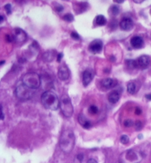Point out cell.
Masks as SVG:
<instances>
[{
    "label": "cell",
    "mask_w": 151,
    "mask_h": 163,
    "mask_svg": "<svg viewBox=\"0 0 151 163\" xmlns=\"http://www.w3.org/2000/svg\"><path fill=\"white\" fill-rule=\"evenodd\" d=\"M76 138L74 132L71 130H64L61 135L60 146L61 150L64 153H71L75 145Z\"/></svg>",
    "instance_id": "6da1fadb"
},
{
    "label": "cell",
    "mask_w": 151,
    "mask_h": 163,
    "mask_svg": "<svg viewBox=\"0 0 151 163\" xmlns=\"http://www.w3.org/2000/svg\"><path fill=\"white\" fill-rule=\"evenodd\" d=\"M43 105L46 109L56 110L60 106V101L58 96L54 92L50 90L45 91L41 96Z\"/></svg>",
    "instance_id": "7a4b0ae2"
},
{
    "label": "cell",
    "mask_w": 151,
    "mask_h": 163,
    "mask_svg": "<svg viewBox=\"0 0 151 163\" xmlns=\"http://www.w3.org/2000/svg\"><path fill=\"white\" fill-rule=\"evenodd\" d=\"M143 157V155L141 152L133 149H128L121 154L119 157V163H140Z\"/></svg>",
    "instance_id": "3957f363"
},
{
    "label": "cell",
    "mask_w": 151,
    "mask_h": 163,
    "mask_svg": "<svg viewBox=\"0 0 151 163\" xmlns=\"http://www.w3.org/2000/svg\"><path fill=\"white\" fill-rule=\"evenodd\" d=\"M23 84L28 87L36 90L41 85V79L39 75L35 72H29L25 74L22 78Z\"/></svg>",
    "instance_id": "277c9868"
},
{
    "label": "cell",
    "mask_w": 151,
    "mask_h": 163,
    "mask_svg": "<svg viewBox=\"0 0 151 163\" xmlns=\"http://www.w3.org/2000/svg\"><path fill=\"white\" fill-rule=\"evenodd\" d=\"M60 106L64 116L70 118L72 115L74 109L71 99L67 95L64 94L62 96L60 101Z\"/></svg>",
    "instance_id": "5b68a950"
},
{
    "label": "cell",
    "mask_w": 151,
    "mask_h": 163,
    "mask_svg": "<svg viewBox=\"0 0 151 163\" xmlns=\"http://www.w3.org/2000/svg\"><path fill=\"white\" fill-rule=\"evenodd\" d=\"M16 95L18 98L21 100L26 101L31 98L35 93V90L24 85H20L17 86L15 90Z\"/></svg>",
    "instance_id": "8992f818"
},
{
    "label": "cell",
    "mask_w": 151,
    "mask_h": 163,
    "mask_svg": "<svg viewBox=\"0 0 151 163\" xmlns=\"http://www.w3.org/2000/svg\"><path fill=\"white\" fill-rule=\"evenodd\" d=\"M103 43L101 40L96 39L92 41L88 46V50L93 54L101 53L103 49Z\"/></svg>",
    "instance_id": "52a82bcc"
},
{
    "label": "cell",
    "mask_w": 151,
    "mask_h": 163,
    "mask_svg": "<svg viewBox=\"0 0 151 163\" xmlns=\"http://www.w3.org/2000/svg\"><path fill=\"white\" fill-rule=\"evenodd\" d=\"M12 36L14 41L18 43L24 42L27 39V37L26 32L19 27L13 29Z\"/></svg>",
    "instance_id": "ba28073f"
},
{
    "label": "cell",
    "mask_w": 151,
    "mask_h": 163,
    "mask_svg": "<svg viewBox=\"0 0 151 163\" xmlns=\"http://www.w3.org/2000/svg\"><path fill=\"white\" fill-rule=\"evenodd\" d=\"M73 10L77 15L82 14L88 10L90 8V5L87 2H79L74 3Z\"/></svg>",
    "instance_id": "9c48e42d"
},
{
    "label": "cell",
    "mask_w": 151,
    "mask_h": 163,
    "mask_svg": "<svg viewBox=\"0 0 151 163\" xmlns=\"http://www.w3.org/2000/svg\"><path fill=\"white\" fill-rule=\"evenodd\" d=\"M119 25L122 30L126 31H130L134 27V22L131 18L125 17L121 20Z\"/></svg>",
    "instance_id": "30bf717a"
},
{
    "label": "cell",
    "mask_w": 151,
    "mask_h": 163,
    "mask_svg": "<svg viewBox=\"0 0 151 163\" xmlns=\"http://www.w3.org/2000/svg\"><path fill=\"white\" fill-rule=\"evenodd\" d=\"M95 77V73L92 69H88L83 72L82 82L85 87L88 86Z\"/></svg>",
    "instance_id": "8fae6325"
},
{
    "label": "cell",
    "mask_w": 151,
    "mask_h": 163,
    "mask_svg": "<svg viewBox=\"0 0 151 163\" xmlns=\"http://www.w3.org/2000/svg\"><path fill=\"white\" fill-rule=\"evenodd\" d=\"M137 60V68L145 70L147 69L150 63V58L147 55H143L140 56Z\"/></svg>",
    "instance_id": "7c38bea8"
},
{
    "label": "cell",
    "mask_w": 151,
    "mask_h": 163,
    "mask_svg": "<svg viewBox=\"0 0 151 163\" xmlns=\"http://www.w3.org/2000/svg\"><path fill=\"white\" fill-rule=\"evenodd\" d=\"M70 76V71L68 67L66 65L62 64L59 68L58 72V76L62 81H66L69 79Z\"/></svg>",
    "instance_id": "4fadbf2b"
},
{
    "label": "cell",
    "mask_w": 151,
    "mask_h": 163,
    "mask_svg": "<svg viewBox=\"0 0 151 163\" xmlns=\"http://www.w3.org/2000/svg\"><path fill=\"white\" fill-rule=\"evenodd\" d=\"M132 47L135 49H141L144 45V41L141 37L134 36L130 40Z\"/></svg>",
    "instance_id": "5bb4252c"
},
{
    "label": "cell",
    "mask_w": 151,
    "mask_h": 163,
    "mask_svg": "<svg viewBox=\"0 0 151 163\" xmlns=\"http://www.w3.org/2000/svg\"><path fill=\"white\" fill-rule=\"evenodd\" d=\"M117 84V82L116 80L110 78L103 79L101 81V85L107 89H110L115 87Z\"/></svg>",
    "instance_id": "9a60e30c"
},
{
    "label": "cell",
    "mask_w": 151,
    "mask_h": 163,
    "mask_svg": "<svg viewBox=\"0 0 151 163\" xmlns=\"http://www.w3.org/2000/svg\"><path fill=\"white\" fill-rule=\"evenodd\" d=\"M56 55H57V52L55 50H49L43 55V59L45 62H51L54 60Z\"/></svg>",
    "instance_id": "2e32d148"
},
{
    "label": "cell",
    "mask_w": 151,
    "mask_h": 163,
    "mask_svg": "<svg viewBox=\"0 0 151 163\" xmlns=\"http://www.w3.org/2000/svg\"><path fill=\"white\" fill-rule=\"evenodd\" d=\"M78 121L84 128L88 129L91 127V124L83 114H80L78 117Z\"/></svg>",
    "instance_id": "e0dca14e"
},
{
    "label": "cell",
    "mask_w": 151,
    "mask_h": 163,
    "mask_svg": "<svg viewBox=\"0 0 151 163\" xmlns=\"http://www.w3.org/2000/svg\"><path fill=\"white\" fill-rule=\"evenodd\" d=\"M120 94L117 90H113L108 96V100L112 104H115L120 99Z\"/></svg>",
    "instance_id": "ac0fdd59"
},
{
    "label": "cell",
    "mask_w": 151,
    "mask_h": 163,
    "mask_svg": "<svg viewBox=\"0 0 151 163\" xmlns=\"http://www.w3.org/2000/svg\"><path fill=\"white\" fill-rule=\"evenodd\" d=\"M40 50V46L38 42L36 41H34L28 47V50L30 53L33 56H36L38 54Z\"/></svg>",
    "instance_id": "d6986e66"
},
{
    "label": "cell",
    "mask_w": 151,
    "mask_h": 163,
    "mask_svg": "<svg viewBox=\"0 0 151 163\" xmlns=\"http://www.w3.org/2000/svg\"><path fill=\"white\" fill-rule=\"evenodd\" d=\"M96 24L98 26H104L107 23L106 17L102 15H99L96 16L95 20Z\"/></svg>",
    "instance_id": "ffe728a7"
},
{
    "label": "cell",
    "mask_w": 151,
    "mask_h": 163,
    "mask_svg": "<svg viewBox=\"0 0 151 163\" xmlns=\"http://www.w3.org/2000/svg\"><path fill=\"white\" fill-rule=\"evenodd\" d=\"M125 64L129 69H137V60H132V59H126L125 60Z\"/></svg>",
    "instance_id": "44dd1931"
},
{
    "label": "cell",
    "mask_w": 151,
    "mask_h": 163,
    "mask_svg": "<svg viewBox=\"0 0 151 163\" xmlns=\"http://www.w3.org/2000/svg\"><path fill=\"white\" fill-rule=\"evenodd\" d=\"M109 11L110 14L113 16H117L120 12V8L117 5H112L110 7Z\"/></svg>",
    "instance_id": "7402d4cb"
},
{
    "label": "cell",
    "mask_w": 151,
    "mask_h": 163,
    "mask_svg": "<svg viewBox=\"0 0 151 163\" xmlns=\"http://www.w3.org/2000/svg\"><path fill=\"white\" fill-rule=\"evenodd\" d=\"M136 86L134 83H128L127 85V91L129 94H133L136 92Z\"/></svg>",
    "instance_id": "603a6c76"
},
{
    "label": "cell",
    "mask_w": 151,
    "mask_h": 163,
    "mask_svg": "<svg viewBox=\"0 0 151 163\" xmlns=\"http://www.w3.org/2000/svg\"><path fill=\"white\" fill-rule=\"evenodd\" d=\"M62 19L66 22H67L68 23H71L74 20V16L71 13H67L65 15H64V16L62 17Z\"/></svg>",
    "instance_id": "cb8c5ba5"
},
{
    "label": "cell",
    "mask_w": 151,
    "mask_h": 163,
    "mask_svg": "<svg viewBox=\"0 0 151 163\" xmlns=\"http://www.w3.org/2000/svg\"><path fill=\"white\" fill-rule=\"evenodd\" d=\"M88 111L91 114H96L98 112V109L95 105H91L88 109Z\"/></svg>",
    "instance_id": "d4e9b609"
},
{
    "label": "cell",
    "mask_w": 151,
    "mask_h": 163,
    "mask_svg": "<svg viewBox=\"0 0 151 163\" xmlns=\"http://www.w3.org/2000/svg\"><path fill=\"white\" fill-rule=\"evenodd\" d=\"M120 141L123 144L126 145L128 143L129 141V139L128 136L126 135H123L120 138Z\"/></svg>",
    "instance_id": "484cf974"
},
{
    "label": "cell",
    "mask_w": 151,
    "mask_h": 163,
    "mask_svg": "<svg viewBox=\"0 0 151 163\" xmlns=\"http://www.w3.org/2000/svg\"><path fill=\"white\" fill-rule=\"evenodd\" d=\"M71 38L74 40L78 41L80 39V35L76 31H72L71 33Z\"/></svg>",
    "instance_id": "4316f807"
},
{
    "label": "cell",
    "mask_w": 151,
    "mask_h": 163,
    "mask_svg": "<svg viewBox=\"0 0 151 163\" xmlns=\"http://www.w3.org/2000/svg\"><path fill=\"white\" fill-rule=\"evenodd\" d=\"M4 9L5 10L6 14L8 15H10L12 14V5L10 4H7L4 6Z\"/></svg>",
    "instance_id": "83f0119b"
},
{
    "label": "cell",
    "mask_w": 151,
    "mask_h": 163,
    "mask_svg": "<svg viewBox=\"0 0 151 163\" xmlns=\"http://www.w3.org/2000/svg\"><path fill=\"white\" fill-rule=\"evenodd\" d=\"M55 9L57 12L61 13V12H62L63 10H64V7H63V6L62 5L60 4L57 3L56 5L55 6Z\"/></svg>",
    "instance_id": "f1b7e54d"
},
{
    "label": "cell",
    "mask_w": 151,
    "mask_h": 163,
    "mask_svg": "<svg viewBox=\"0 0 151 163\" xmlns=\"http://www.w3.org/2000/svg\"><path fill=\"white\" fill-rule=\"evenodd\" d=\"M133 121L131 119H127L125 120L124 123V125L125 127L127 128H130V127H132L133 125Z\"/></svg>",
    "instance_id": "f546056e"
},
{
    "label": "cell",
    "mask_w": 151,
    "mask_h": 163,
    "mask_svg": "<svg viewBox=\"0 0 151 163\" xmlns=\"http://www.w3.org/2000/svg\"><path fill=\"white\" fill-rule=\"evenodd\" d=\"M110 27L111 29H115L117 27L118 24H117V21L116 20H112L110 24Z\"/></svg>",
    "instance_id": "4dcf8cb0"
},
{
    "label": "cell",
    "mask_w": 151,
    "mask_h": 163,
    "mask_svg": "<svg viewBox=\"0 0 151 163\" xmlns=\"http://www.w3.org/2000/svg\"><path fill=\"white\" fill-rule=\"evenodd\" d=\"M142 128V124L141 122L139 120L136 121L135 123V128L137 130H140Z\"/></svg>",
    "instance_id": "1f68e13d"
},
{
    "label": "cell",
    "mask_w": 151,
    "mask_h": 163,
    "mask_svg": "<svg viewBox=\"0 0 151 163\" xmlns=\"http://www.w3.org/2000/svg\"><path fill=\"white\" fill-rule=\"evenodd\" d=\"M84 158V154L82 153H80L76 156V159L79 163H82Z\"/></svg>",
    "instance_id": "d6a6232c"
},
{
    "label": "cell",
    "mask_w": 151,
    "mask_h": 163,
    "mask_svg": "<svg viewBox=\"0 0 151 163\" xmlns=\"http://www.w3.org/2000/svg\"><path fill=\"white\" fill-rule=\"evenodd\" d=\"M63 56H64V55L62 53H59L57 54V61L58 63H60L62 59L63 58Z\"/></svg>",
    "instance_id": "836d02e7"
},
{
    "label": "cell",
    "mask_w": 151,
    "mask_h": 163,
    "mask_svg": "<svg viewBox=\"0 0 151 163\" xmlns=\"http://www.w3.org/2000/svg\"><path fill=\"white\" fill-rule=\"evenodd\" d=\"M5 39L8 42H11L14 41L12 36H10L9 35H7L5 36Z\"/></svg>",
    "instance_id": "e575fe53"
},
{
    "label": "cell",
    "mask_w": 151,
    "mask_h": 163,
    "mask_svg": "<svg viewBox=\"0 0 151 163\" xmlns=\"http://www.w3.org/2000/svg\"><path fill=\"white\" fill-rule=\"evenodd\" d=\"M142 113V110L140 108H138V107H137V108H136V110H135V113L137 115H140Z\"/></svg>",
    "instance_id": "d590c367"
},
{
    "label": "cell",
    "mask_w": 151,
    "mask_h": 163,
    "mask_svg": "<svg viewBox=\"0 0 151 163\" xmlns=\"http://www.w3.org/2000/svg\"><path fill=\"white\" fill-rule=\"evenodd\" d=\"M1 120H4L5 119V114L3 113V108H2V105H1Z\"/></svg>",
    "instance_id": "8d00e7d4"
},
{
    "label": "cell",
    "mask_w": 151,
    "mask_h": 163,
    "mask_svg": "<svg viewBox=\"0 0 151 163\" xmlns=\"http://www.w3.org/2000/svg\"><path fill=\"white\" fill-rule=\"evenodd\" d=\"M98 163L97 161L95 160L94 159H90L89 160L87 161V163Z\"/></svg>",
    "instance_id": "74e56055"
},
{
    "label": "cell",
    "mask_w": 151,
    "mask_h": 163,
    "mask_svg": "<svg viewBox=\"0 0 151 163\" xmlns=\"http://www.w3.org/2000/svg\"><path fill=\"white\" fill-rule=\"evenodd\" d=\"M110 60L111 62H114L116 60V58L114 56L112 55L110 56Z\"/></svg>",
    "instance_id": "f35d334b"
},
{
    "label": "cell",
    "mask_w": 151,
    "mask_h": 163,
    "mask_svg": "<svg viewBox=\"0 0 151 163\" xmlns=\"http://www.w3.org/2000/svg\"><path fill=\"white\" fill-rule=\"evenodd\" d=\"M146 98L148 101H151V94H148L146 95Z\"/></svg>",
    "instance_id": "ab89813d"
},
{
    "label": "cell",
    "mask_w": 151,
    "mask_h": 163,
    "mask_svg": "<svg viewBox=\"0 0 151 163\" xmlns=\"http://www.w3.org/2000/svg\"><path fill=\"white\" fill-rule=\"evenodd\" d=\"M113 1L117 3V4H122V3H124L125 1H123V0H115V1Z\"/></svg>",
    "instance_id": "60d3db41"
},
{
    "label": "cell",
    "mask_w": 151,
    "mask_h": 163,
    "mask_svg": "<svg viewBox=\"0 0 151 163\" xmlns=\"http://www.w3.org/2000/svg\"><path fill=\"white\" fill-rule=\"evenodd\" d=\"M144 1H133V2H135V3L137 4H141Z\"/></svg>",
    "instance_id": "b9f144b4"
},
{
    "label": "cell",
    "mask_w": 151,
    "mask_h": 163,
    "mask_svg": "<svg viewBox=\"0 0 151 163\" xmlns=\"http://www.w3.org/2000/svg\"><path fill=\"white\" fill-rule=\"evenodd\" d=\"M4 17H3L2 16H1V17H0V21H1V23H2L3 21H4Z\"/></svg>",
    "instance_id": "7bdbcfd3"
},
{
    "label": "cell",
    "mask_w": 151,
    "mask_h": 163,
    "mask_svg": "<svg viewBox=\"0 0 151 163\" xmlns=\"http://www.w3.org/2000/svg\"><path fill=\"white\" fill-rule=\"evenodd\" d=\"M5 60H1V62H0V65H1V66L3 65H4V64H5Z\"/></svg>",
    "instance_id": "ee69618b"
},
{
    "label": "cell",
    "mask_w": 151,
    "mask_h": 163,
    "mask_svg": "<svg viewBox=\"0 0 151 163\" xmlns=\"http://www.w3.org/2000/svg\"><path fill=\"white\" fill-rule=\"evenodd\" d=\"M138 139H141L143 138V135L142 134H139V136L138 137Z\"/></svg>",
    "instance_id": "f6af8a7d"
}]
</instances>
